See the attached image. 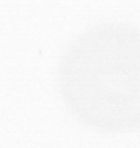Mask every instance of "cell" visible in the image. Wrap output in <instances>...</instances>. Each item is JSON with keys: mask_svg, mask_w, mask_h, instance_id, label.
Listing matches in <instances>:
<instances>
[{"mask_svg": "<svg viewBox=\"0 0 140 148\" xmlns=\"http://www.w3.org/2000/svg\"><path fill=\"white\" fill-rule=\"evenodd\" d=\"M64 104L80 123L105 134L140 129V31L96 25L75 38L59 64Z\"/></svg>", "mask_w": 140, "mask_h": 148, "instance_id": "cell-1", "label": "cell"}]
</instances>
